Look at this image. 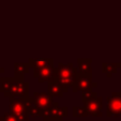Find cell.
Returning a JSON list of instances; mask_svg holds the SVG:
<instances>
[{
    "mask_svg": "<svg viewBox=\"0 0 121 121\" xmlns=\"http://www.w3.org/2000/svg\"><path fill=\"white\" fill-rule=\"evenodd\" d=\"M47 88H48V93L53 96V98H62L63 94L65 93L61 86L53 79L48 82Z\"/></svg>",
    "mask_w": 121,
    "mask_h": 121,
    "instance_id": "cell-11",
    "label": "cell"
},
{
    "mask_svg": "<svg viewBox=\"0 0 121 121\" xmlns=\"http://www.w3.org/2000/svg\"><path fill=\"white\" fill-rule=\"evenodd\" d=\"M10 112L14 115L18 121H28V106L26 98H9Z\"/></svg>",
    "mask_w": 121,
    "mask_h": 121,
    "instance_id": "cell-2",
    "label": "cell"
},
{
    "mask_svg": "<svg viewBox=\"0 0 121 121\" xmlns=\"http://www.w3.org/2000/svg\"><path fill=\"white\" fill-rule=\"evenodd\" d=\"M13 79L14 77H0V92L4 94V96L9 93L13 84Z\"/></svg>",
    "mask_w": 121,
    "mask_h": 121,
    "instance_id": "cell-14",
    "label": "cell"
},
{
    "mask_svg": "<svg viewBox=\"0 0 121 121\" xmlns=\"http://www.w3.org/2000/svg\"><path fill=\"white\" fill-rule=\"evenodd\" d=\"M78 70L72 63H58L57 68L54 69L53 80L57 82L62 87L64 92L69 91V87H72L76 80Z\"/></svg>",
    "mask_w": 121,
    "mask_h": 121,
    "instance_id": "cell-1",
    "label": "cell"
},
{
    "mask_svg": "<svg viewBox=\"0 0 121 121\" xmlns=\"http://www.w3.org/2000/svg\"><path fill=\"white\" fill-rule=\"evenodd\" d=\"M68 115V108L66 107H59L58 103L55 102V105L50 108L45 116H47L53 121H61L64 117Z\"/></svg>",
    "mask_w": 121,
    "mask_h": 121,
    "instance_id": "cell-9",
    "label": "cell"
},
{
    "mask_svg": "<svg viewBox=\"0 0 121 121\" xmlns=\"http://www.w3.org/2000/svg\"><path fill=\"white\" fill-rule=\"evenodd\" d=\"M4 71H5L4 69H3V68H1V66H0V74H1V73H3V72H4Z\"/></svg>",
    "mask_w": 121,
    "mask_h": 121,
    "instance_id": "cell-19",
    "label": "cell"
},
{
    "mask_svg": "<svg viewBox=\"0 0 121 121\" xmlns=\"http://www.w3.org/2000/svg\"><path fill=\"white\" fill-rule=\"evenodd\" d=\"M72 114H73L74 117H86L88 116V112L86 110V108L84 107H80V106H74L72 108Z\"/></svg>",
    "mask_w": 121,
    "mask_h": 121,
    "instance_id": "cell-16",
    "label": "cell"
},
{
    "mask_svg": "<svg viewBox=\"0 0 121 121\" xmlns=\"http://www.w3.org/2000/svg\"><path fill=\"white\" fill-rule=\"evenodd\" d=\"M118 69H120V71H121V61L118 63Z\"/></svg>",
    "mask_w": 121,
    "mask_h": 121,
    "instance_id": "cell-20",
    "label": "cell"
},
{
    "mask_svg": "<svg viewBox=\"0 0 121 121\" xmlns=\"http://www.w3.org/2000/svg\"><path fill=\"white\" fill-rule=\"evenodd\" d=\"M34 78H38L39 82H49L53 79L54 76V68L53 65H46L41 69H34L33 70Z\"/></svg>",
    "mask_w": 121,
    "mask_h": 121,
    "instance_id": "cell-8",
    "label": "cell"
},
{
    "mask_svg": "<svg viewBox=\"0 0 121 121\" xmlns=\"http://www.w3.org/2000/svg\"><path fill=\"white\" fill-rule=\"evenodd\" d=\"M84 104L88 115H91L94 117H100L102 115V99L101 98L95 96V98L85 102Z\"/></svg>",
    "mask_w": 121,
    "mask_h": 121,
    "instance_id": "cell-7",
    "label": "cell"
},
{
    "mask_svg": "<svg viewBox=\"0 0 121 121\" xmlns=\"http://www.w3.org/2000/svg\"><path fill=\"white\" fill-rule=\"evenodd\" d=\"M95 96H98V94L92 91V89H89V90H86V91H82V102L85 103V102H87V101L91 100V99L95 98Z\"/></svg>",
    "mask_w": 121,
    "mask_h": 121,
    "instance_id": "cell-17",
    "label": "cell"
},
{
    "mask_svg": "<svg viewBox=\"0 0 121 121\" xmlns=\"http://www.w3.org/2000/svg\"><path fill=\"white\" fill-rule=\"evenodd\" d=\"M91 59H86V58H78L77 64H78V72L86 74H92L91 69Z\"/></svg>",
    "mask_w": 121,
    "mask_h": 121,
    "instance_id": "cell-12",
    "label": "cell"
},
{
    "mask_svg": "<svg viewBox=\"0 0 121 121\" xmlns=\"http://www.w3.org/2000/svg\"><path fill=\"white\" fill-rule=\"evenodd\" d=\"M29 63H25V62H16L14 63V76L15 77H23L24 74L28 73L30 70Z\"/></svg>",
    "mask_w": 121,
    "mask_h": 121,
    "instance_id": "cell-13",
    "label": "cell"
},
{
    "mask_svg": "<svg viewBox=\"0 0 121 121\" xmlns=\"http://www.w3.org/2000/svg\"><path fill=\"white\" fill-rule=\"evenodd\" d=\"M94 86H96V84H93V82H92L91 74L77 72L76 80H75V82H74V85L72 86V91L73 92L86 91V90L92 89Z\"/></svg>",
    "mask_w": 121,
    "mask_h": 121,
    "instance_id": "cell-4",
    "label": "cell"
},
{
    "mask_svg": "<svg viewBox=\"0 0 121 121\" xmlns=\"http://www.w3.org/2000/svg\"><path fill=\"white\" fill-rule=\"evenodd\" d=\"M32 99L35 102L37 106L46 115V112L55 105L53 96L48 92H35L32 95Z\"/></svg>",
    "mask_w": 121,
    "mask_h": 121,
    "instance_id": "cell-5",
    "label": "cell"
},
{
    "mask_svg": "<svg viewBox=\"0 0 121 121\" xmlns=\"http://www.w3.org/2000/svg\"><path fill=\"white\" fill-rule=\"evenodd\" d=\"M28 63H29L30 68L34 70V69H41L46 65H53L54 60L50 58H35V59L30 58Z\"/></svg>",
    "mask_w": 121,
    "mask_h": 121,
    "instance_id": "cell-10",
    "label": "cell"
},
{
    "mask_svg": "<svg viewBox=\"0 0 121 121\" xmlns=\"http://www.w3.org/2000/svg\"><path fill=\"white\" fill-rule=\"evenodd\" d=\"M0 121H18V120L12 112H9V114H4L3 116L0 117Z\"/></svg>",
    "mask_w": 121,
    "mask_h": 121,
    "instance_id": "cell-18",
    "label": "cell"
},
{
    "mask_svg": "<svg viewBox=\"0 0 121 121\" xmlns=\"http://www.w3.org/2000/svg\"><path fill=\"white\" fill-rule=\"evenodd\" d=\"M118 70V63H110V62H104L102 63V72L107 77H112Z\"/></svg>",
    "mask_w": 121,
    "mask_h": 121,
    "instance_id": "cell-15",
    "label": "cell"
},
{
    "mask_svg": "<svg viewBox=\"0 0 121 121\" xmlns=\"http://www.w3.org/2000/svg\"><path fill=\"white\" fill-rule=\"evenodd\" d=\"M29 84L23 79V77H15L14 76L13 84L10 89L9 93L7 94V98H27L28 90H29Z\"/></svg>",
    "mask_w": 121,
    "mask_h": 121,
    "instance_id": "cell-3",
    "label": "cell"
},
{
    "mask_svg": "<svg viewBox=\"0 0 121 121\" xmlns=\"http://www.w3.org/2000/svg\"><path fill=\"white\" fill-rule=\"evenodd\" d=\"M107 116L119 117L121 116V93L112 92L107 98Z\"/></svg>",
    "mask_w": 121,
    "mask_h": 121,
    "instance_id": "cell-6",
    "label": "cell"
}]
</instances>
